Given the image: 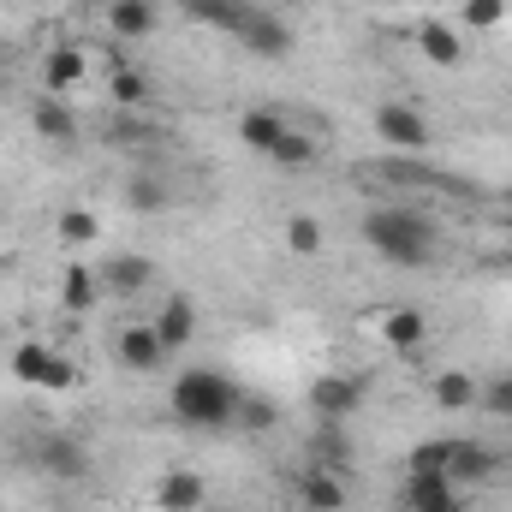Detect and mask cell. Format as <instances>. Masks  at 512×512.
<instances>
[{"label": "cell", "instance_id": "d590c367", "mask_svg": "<svg viewBox=\"0 0 512 512\" xmlns=\"http://www.w3.org/2000/svg\"><path fill=\"white\" fill-rule=\"evenodd\" d=\"M233 6H245V12H256V6H262V0H233Z\"/></svg>", "mask_w": 512, "mask_h": 512}, {"label": "cell", "instance_id": "ac0fdd59", "mask_svg": "<svg viewBox=\"0 0 512 512\" xmlns=\"http://www.w3.org/2000/svg\"><path fill=\"white\" fill-rule=\"evenodd\" d=\"M185 12L197 18V24H215V30H227V36H239L245 30V6H233V0H185Z\"/></svg>", "mask_w": 512, "mask_h": 512}, {"label": "cell", "instance_id": "8fae6325", "mask_svg": "<svg viewBox=\"0 0 512 512\" xmlns=\"http://www.w3.org/2000/svg\"><path fill=\"white\" fill-rule=\"evenodd\" d=\"M149 328H155V340H161L167 352L191 346V334H197V310H191V298H167V304H161V316H155Z\"/></svg>", "mask_w": 512, "mask_h": 512}, {"label": "cell", "instance_id": "d4e9b609", "mask_svg": "<svg viewBox=\"0 0 512 512\" xmlns=\"http://www.w3.org/2000/svg\"><path fill=\"white\" fill-rule=\"evenodd\" d=\"M382 179H393V185H429V191H447L453 179L447 173H429V167H417V161H382Z\"/></svg>", "mask_w": 512, "mask_h": 512}, {"label": "cell", "instance_id": "277c9868", "mask_svg": "<svg viewBox=\"0 0 512 512\" xmlns=\"http://www.w3.org/2000/svg\"><path fill=\"white\" fill-rule=\"evenodd\" d=\"M399 501H405V512H465L459 489L447 483V471H405Z\"/></svg>", "mask_w": 512, "mask_h": 512}, {"label": "cell", "instance_id": "9a60e30c", "mask_svg": "<svg viewBox=\"0 0 512 512\" xmlns=\"http://www.w3.org/2000/svg\"><path fill=\"white\" fill-rule=\"evenodd\" d=\"M108 24H114V36L143 42V36L155 30V6H149V0H108Z\"/></svg>", "mask_w": 512, "mask_h": 512}, {"label": "cell", "instance_id": "f546056e", "mask_svg": "<svg viewBox=\"0 0 512 512\" xmlns=\"http://www.w3.org/2000/svg\"><path fill=\"white\" fill-rule=\"evenodd\" d=\"M96 233H102V227H96L90 209H66V215H60V239H66V245H96Z\"/></svg>", "mask_w": 512, "mask_h": 512}, {"label": "cell", "instance_id": "8d00e7d4", "mask_svg": "<svg viewBox=\"0 0 512 512\" xmlns=\"http://www.w3.org/2000/svg\"><path fill=\"white\" fill-rule=\"evenodd\" d=\"M507 245H512V209H507Z\"/></svg>", "mask_w": 512, "mask_h": 512}, {"label": "cell", "instance_id": "44dd1931", "mask_svg": "<svg viewBox=\"0 0 512 512\" xmlns=\"http://www.w3.org/2000/svg\"><path fill=\"white\" fill-rule=\"evenodd\" d=\"M42 465H48L54 477H84V447H78L72 435H48V441H42Z\"/></svg>", "mask_w": 512, "mask_h": 512}, {"label": "cell", "instance_id": "f1b7e54d", "mask_svg": "<svg viewBox=\"0 0 512 512\" xmlns=\"http://www.w3.org/2000/svg\"><path fill=\"white\" fill-rule=\"evenodd\" d=\"M447 459H453V441H417L411 447V459H405V471H447Z\"/></svg>", "mask_w": 512, "mask_h": 512}, {"label": "cell", "instance_id": "4dcf8cb0", "mask_svg": "<svg viewBox=\"0 0 512 512\" xmlns=\"http://www.w3.org/2000/svg\"><path fill=\"white\" fill-rule=\"evenodd\" d=\"M143 96H149V84H143V78L131 72L126 60H114V102H120V108H137Z\"/></svg>", "mask_w": 512, "mask_h": 512}, {"label": "cell", "instance_id": "5b68a950", "mask_svg": "<svg viewBox=\"0 0 512 512\" xmlns=\"http://www.w3.org/2000/svg\"><path fill=\"white\" fill-rule=\"evenodd\" d=\"M310 405H316V417H328V423H352V411L364 405V382H358V376H316V382H310Z\"/></svg>", "mask_w": 512, "mask_h": 512}, {"label": "cell", "instance_id": "4316f807", "mask_svg": "<svg viewBox=\"0 0 512 512\" xmlns=\"http://www.w3.org/2000/svg\"><path fill=\"white\" fill-rule=\"evenodd\" d=\"M60 298H66V310H90V304H96V280H90V268H84V262H72V268H66Z\"/></svg>", "mask_w": 512, "mask_h": 512}, {"label": "cell", "instance_id": "30bf717a", "mask_svg": "<svg viewBox=\"0 0 512 512\" xmlns=\"http://www.w3.org/2000/svg\"><path fill=\"white\" fill-rule=\"evenodd\" d=\"M149 280H155V262H149V256H137V251H120V256H108V262H102V286H108V292H120V298L143 292Z\"/></svg>", "mask_w": 512, "mask_h": 512}, {"label": "cell", "instance_id": "f35d334b", "mask_svg": "<svg viewBox=\"0 0 512 512\" xmlns=\"http://www.w3.org/2000/svg\"><path fill=\"white\" fill-rule=\"evenodd\" d=\"M507 209H512V191H507Z\"/></svg>", "mask_w": 512, "mask_h": 512}, {"label": "cell", "instance_id": "ba28073f", "mask_svg": "<svg viewBox=\"0 0 512 512\" xmlns=\"http://www.w3.org/2000/svg\"><path fill=\"white\" fill-rule=\"evenodd\" d=\"M203 495H209V483L197 471H161V483H155V507L161 512H197Z\"/></svg>", "mask_w": 512, "mask_h": 512}, {"label": "cell", "instance_id": "ffe728a7", "mask_svg": "<svg viewBox=\"0 0 512 512\" xmlns=\"http://www.w3.org/2000/svg\"><path fill=\"white\" fill-rule=\"evenodd\" d=\"M48 364H54V346H42V340H24V346L12 352V376H18L24 387L48 382Z\"/></svg>", "mask_w": 512, "mask_h": 512}, {"label": "cell", "instance_id": "836d02e7", "mask_svg": "<svg viewBox=\"0 0 512 512\" xmlns=\"http://www.w3.org/2000/svg\"><path fill=\"white\" fill-rule=\"evenodd\" d=\"M239 423H245V429H268V423H274V405H262V399H239Z\"/></svg>", "mask_w": 512, "mask_h": 512}, {"label": "cell", "instance_id": "7c38bea8", "mask_svg": "<svg viewBox=\"0 0 512 512\" xmlns=\"http://www.w3.org/2000/svg\"><path fill=\"white\" fill-rule=\"evenodd\" d=\"M30 126L42 131V137H54V143H72V137H78V120H72L66 96H54V90L30 102Z\"/></svg>", "mask_w": 512, "mask_h": 512}, {"label": "cell", "instance_id": "2e32d148", "mask_svg": "<svg viewBox=\"0 0 512 512\" xmlns=\"http://www.w3.org/2000/svg\"><path fill=\"white\" fill-rule=\"evenodd\" d=\"M239 137L251 143L256 155H268V149L286 137V114H280V108H251V114L239 120Z\"/></svg>", "mask_w": 512, "mask_h": 512}, {"label": "cell", "instance_id": "6da1fadb", "mask_svg": "<svg viewBox=\"0 0 512 512\" xmlns=\"http://www.w3.org/2000/svg\"><path fill=\"white\" fill-rule=\"evenodd\" d=\"M364 239H370V251L393 262V268H423L429 256H435V221L423 215V209H370V221H364Z\"/></svg>", "mask_w": 512, "mask_h": 512}, {"label": "cell", "instance_id": "3957f363", "mask_svg": "<svg viewBox=\"0 0 512 512\" xmlns=\"http://www.w3.org/2000/svg\"><path fill=\"white\" fill-rule=\"evenodd\" d=\"M376 131H382L387 149H399V155L429 149V120H423L417 108H405V102H382V108H376Z\"/></svg>", "mask_w": 512, "mask_h": 512}, {"label": "cell", "instance_id": "52a82bcc", "mask_svg": "<svg viewBox=\"0 0 512 512\" xmlns=\"http://www.w3.org/2000/svg\"><path fill=\"white\" fill-rule=\"evenodd\" d=\"M239 42H245L251 54H262V60H280V54L292 48V30H286V18H274V12L256 6L251 18H245V30H239Z\"/></svg>", "mask_w": 512, "mask_h": 512}, {"label": "cell", "instance_id": "83f0119b", "mask_svg": "<svg viewBox=\"0 0 512 512\" xmlns=\"http://www.w3.org/2000/svg\"><path fill=\"white\" fill-rule=\"evenodd\" d=\"M286 251L292 256H316L322 251V227H316L310 215H292V221H286Z\"/></svg>", "mask_w": 512, "mask_h": 512}, {"label": "cell", "instance_id": "d6986e66", "mask_svg": "<svg viewBox=\"0 0 512 512\" xmlns=\"http://www.w3.org/2000/svg\"><path fill=\"white\" fill-rule=\"evenodd\" d=\"M382 334H387L393 352H417V346H423V316H417L411 304H399V310H387Z\"/></svg>", "mask_w": 512, "mask_h": 512}, {"label": "cell", "instance_id": "e0dca14e", "mask_svg": "<svg viewBox=\"0 0 512 512\" xmlns=\"http://www.w3.org/2000/svg\"><path fill=\"white\" fill-rule=\"evenodd\" d=\"M316 465H322V471H346V465H352V435H346V423H328V417H322Z\"/></svg>", "mask_w": 512, "mask_h": 512}, {"label": "cell", "instance_id": "4fadbf2b", "mask_svg": "<svg viewBox=\"0 0 512 512\" xmlns=\"http://www.w3.org/2000/svg\"><path fill=\"white\" fill-rule=\"evenodd\" d=\"M161 358H167V346L155 340V328H126V334H120V364H126V370L149 376V370H161Z\"/></svg>", "mask_w": 512, "mask_h": 512}, {"label": "cell", "instance_id": "484cf974", "mask_svg": "<svg viewBox=\"0 0 512 512\" xmlns=\"http://www.w3.org/2000/svg\"><path fill=\"white\" fill-rule=\"evenodd\" d=\"M42 72H48V90H54V96H60V90H66V84H78V78H84V54H78V48H54V54H48V66H42Z\"/></svg>", "mask_w": 512, "mask_h": 512}, {"label": "cell", "instance_id": "8992f818", "mask_svg": "<svg viewBox=\"0 0 512 512\" xmlns=\"http://www.w3.org/2000/svg\"><path fill=\"white\" fill-rule=\"evenodd\" d=\"M501 471V453L483 447V441H453V459H447V483L453 489H477Z\"/></svg>", "mask_w": 512, "mask_h": 512}, {"label": "cell", "instance_id": "cb8c5ba5", "mask_svg": "<svg viewBox=\"0 0 512 512\" xmlns=\"http://www.w3.org/2000/svg\"><path fill=\"white\" fill-rule=\"evenodd\" d=\"M268 161H274L280 173H304V167L316 161V143H310V137H298V131H286V137L268 149Z\"/></svg>", "mask_w": 512, "mask_h": 512}, {"label": "cell", "instance_id": "d6a6232c", "mask_svg": "<svg viewBox=\"0 0 512 512\" xmlns=\"http://www.w3.org/2000/svg\"><path fill=\"white\" fill-rule=\"evenodd\" d=\"M477 399H483V405H489L495 417H512V376H495V382L483 387Z\"/></svg>", "mask_w": 512, "mask_h": 512}, {"label": "cell", "instance_id": "e575fe53", "mask_svg": "<svg viewBox=\"0 0 512 512\" xmlns=\"http://www.w3.org/2000/svg\"><path fill=\"white\" fill-rule=\"evenodd\" d=\"M72 382H78V370H72V364H66L60 352H54V364H48V382H42V387H48V393H66Z\"/></svg>", "mask_w": 512, "mask_h": 512}, {"label": "cell", "instance_id": "9c48e42d", "mask_svg": "<svg viewBox=\"0 0 512 512\" xmlns=\"http://www.w3.org/2000/svg\"><path fill=\"white\" fill-rule=\"evenodd\" d=\"M298 501H304V512H346V483H340V471L310 465V471L298 477Z\"/></svg>", "mask_w": 512, "mask_h": 512}, {"label": "cell", "instance_id": "74e56055", "mask_svg": "<svg viewBox=\"0 0 512 512\" xmlns=\"http://www.w3.org/2000/svg\"><path fill=\"white\" fill-rule=\"evenodd\" d=\"M399 6H429V0H399Z\"/></svg>", "mask_w": 512, "mask_h": 512}, {"label": "cell", "instance_id": "603a6c76", "mask_svg": "<svg viewBox=\"0 0 512 512\" xmlns=\"http://www.w3.org/2000/svg\"><path fill=\"white\" fill-rule=\"evenodd\" d=\"M477 393H483V387L471 382L465 370H447V376H435V405H441V411H465V405H477Z\"/></svg>", "mask_w": 512, "mask_h": 512}, {"label": "cell", "instance_id": "7a4b0ae2", "mask_svg": "<svg viewBox=\"0 0 512 512\" xmlns=\"http://www.w3.org/2000/svg\"><path fill=\"white\" fill-rule=\"evenodd\" d=\"M239 387L227 382L221 370H185L173 393H167V405H173V417L179 423H191V429H221V423H233L239 417Z\"/></svg>", "mask_w": 512, "mask_h": 512}, {"label": "cell", "instance_id": "7402d4cb", "mask_svg": "<svg viewBox=\"0 0 512 512\" xmlns=\"http://www.w3.org/2000/svg\"><path fill=\"white\" fill-rule=\"evenodd\" d=\"M167 203H173V197H167V185H161L155 173H137V179L126 185V209L131 215H161Z\"/></svg>", "mask_w": 512, "mask_h": 512}, {"label": "cell", "instance_id": "5bb4252c", "mask_svg": "<svg viewBox=\"0 0 512 512\" xmlns=\"http://www.w3.org/2000/svg\"><path fill=\"white\" fill-rule=\"evenodd\" d=\"M417 48H423V60H435V66H459V60H465L459 30H447L441 18H429V24L417 30Z\"/></svg>", "mask_w": 512, "mask_h": 512}, {"label": "cell", "instance_id": "1f68e13d", "mask_svg": "<svg viewBox=\"0 0 512 512\" xmlns=\"http://www.w3.org/2000/svg\"><path fill=\"white\" fill-rule=\"evenodd\" d=\"M507 18V0H465V24L471 30H495Z\"/></svg>", "mask_w": 512, "mask_h": 512}]
</instances>
